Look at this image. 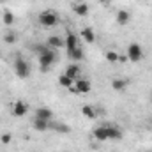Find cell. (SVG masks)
I'll list each match as a JSON object with an SVG mask.
<instances>
[{
	"label": "cell",
	"mask_w": 152,
	"mask_h": 152,
	"mask_svg": "<svg viewBox=\"0 0 152 152\" xmlns=\"http://www.w3.org/2000/svg\"><path fill=\"white\" fill-rule=\"evenodd\" d=\"M34 51L39 55V66H41V71H48L55 60H57V53L53 48H48L46 44H36L34 46Z\"/></svg>",
	"instance_id": "1"
},
{
	"label": "cell",
	"mask_w": 152,
	"mask_h": 152,
	"mask_svg": "<svg viewBox=\"0 0 152 152\" xmlns=\"http://www.w3.org/2000/svg\"><path fill=\"white\" fill-rule=\"evenodd\" d=\"M66 50H67V57L73 60V62H80L83 58V50L80 46V41L76 37L75 32H67V37H66Z\"/></svg>",
	"instance_id": "2"
},
{
	"label": "cell",
	"mask_w": 152,
	"mask_h": 152,
	"mask_svg": "<svg viewBox=\"0 0 152 152\" xmlns=\"http://www.w3.org/2000/svg\"><path fill=\"white\" fill-rule=\"evenodd\" d=\"M37 21H39L41 27H44V28H51V27H55V25L58 23V14H57L55 11H51V9H46V11L39 12Z\"/></svg>",
	"instance_id": "3"
},
{
	"label": "cell",
	"mask_w": 152,
	"mask_h": 152,
	"mask_svg": "<svg viewBox=\"0 0 152 152\" xmlns=\"http://www.w3.org/2000/svg\"><path fill=\"white\" fill-rule=\"evenodd\" d=\"M69 90L75 92V94H80V96H85V94H88L92 90V83L88 80H85V78H78V80H75V85Z\"/></svg>",
	"instance_id": "4"
},
{
	"label": "cell",
	"mask_w": 152,
	"mask_h": 152,
	"mask_svg": "<svg viewBox=\"0 0 152 152\" xmlns=\"http://www.w3.org/2000/svg\"><path fill=\"white\" fill-rule=\"evenodd\" d=\"M142 58H143V50H142V46L136 44V42H131V44L127 46V60H131V62H140Z\"/></svg>",
	"instance_id": "5"
},
{
	"label": "cell",
	"mask_w": 152,
	"mask_h": 152,
	"mask_svg": "<svg viewBox=\"0 0 152 152\" xmlns=\"http://www.w3.org/2000/svg\"><path fill=\"white\" fill-rule=\"evenodd\" d=\"M14 73H16V76H20V78H27V76L30 75L28 62L25 58H16L14 60Z\"/></svg>",
	"instance_id": "6"
},
{
	"label": "cell",
	"mask_w": 152,
	"mask_h": 152,
	"mask_svg": "<svg viewBox=\"0 0 152 152\" xmlns=\"http://www.w3.org/2000/svg\"><path fill=\"white\" fill-rule=\"evenodd\" d=\"M28 113V104L25 103V101H16V103H12V115L14 117H25V115Z\"/></svg>",
	"instance_id": "7"
},
{
	"label": "cell",
	"mask_w": 152,
	"mask_h": 152,
	"mask_svg": "<svg viewBox=\"0 0 152 152\" xmlns=\"http://www.w3.org/2000/svg\"><path fill=\"white\" fill-rule=\"evenodd\" d=\"M46 46L48 48H53V50L64 48L66 46V39H62L60 36H50V37L46 39Z\"/></svg>",
	"instance_id": "8"
},
{
	"label": "cell",
	"mask_w": 152,
	"mask_h": 152,
	"mask_svg": "<svg viewBox=\"0 0 152 152\" xmlns=\"http://www.w3.org/2000/svg\"><path fill=\"white\" fill-rule=\"evenodd\" d=\"M94 138L97 140V142H108L110 138H108V126H99V127H96L94 129Z\"/></svg>",
	"instance_id": "9"
},
{
	"label": "cell",
	"mask_w": 152,
	"mask_h": 152,
	"mask_svg": "<svg viewBox=\"0 0 152 152\" xmlns=\"http://www.w3.org/2000/svg\"><path fill=\"white\" fill-rule=\"evenodd\" d=\"M36 118H42V120H53V112L48 106H39L36 110Z\"/></svg>",
	"instance_id": "10"
},
{
	"label": "cell",
	"mask_w": 152,
	"mask_h": 152,
	"mask_svg": "<svg viewBox=\"0 0 152 152\" xmlns=\"http://www.w3.org/2000/svg\"><path fill=\"white\" fill-rule=\"evenodd\" d=\"M32 126H34V129H37V131H48V129L51 127V120H42V118H36V117H34Z\"/></svg>",
	"instance_id": "11"
},
{
	"label": "cell",
	"mask_w": 152,
	"mask_h": 152,
	"mask_svg": "<svg viewBox=\"0 0 152 152\" xmlns=\"http://www.w3.org/2000/svg\"><path fill=\"white\" fill-rule=\"evenodd\" d=\"M64 75H67L71 80H78L80 75H81V69H80V66L75 62V64H69V66H67V69H66Z\"/></svg>",
	"instance_id": "12"
},
{
	"label": "cell",
	"mask_w": 152,
	"mask_h": 152,
	"mask_svg": "<svg viewBox=\"0 0 152 152\" xmlns=\"http://www.w3.org/2000/svg\"><path fill=\"white\" fill-rule=\"evenodd\" d=\"M73 11H75L76 16H87L90 9L85 2H76V4H73Z\"/></svg>",
	"instance_id": "13"
},
{
	"label": "cell",
	"mask_w": 152,
	"mask_h": 152,
	"mask_svg": "<svg viewBox=\"0 0 152 152\" xmlns=\"http://www.w3.org/2000/svg\"><path fill=\"white\" fill-rule=\"evenodd\" d=\"M115 18H117V23H118V25H127V23H129V20H131V14H129L127 11H124V9H122V11H118V12H117V16H115Z\"/></svg>",
	"instance_id": "14"
},
{
	"label": "cell",
	"mask_w": 152,
	"mask_h": 152,
	"mask_svg": "<svg viewBox=\"0 0 152 152\" xmlns=\"http://www.w3.org/2000/svg\"><path fill=\"white\" fill-rule=\"evenodd\" d=\"M81 37L85 39L87 42H94L96 41V34H94V28H90V27H85L83 30H81Z\"/></svg>",
	"instance_id": "15"
},
{
	"label": "cell",
	"mask_w": 152,
	"mask_h": 152,
	"mask_svg": "<svg viewBox=\"0 0 152 152\" xmlns=\"http://www.w3.org/2000/svg\"><path fill=\"white\" fill-rule=\"evenodd\" d=\"M81 113H83V117H87V118H96L97 117V112H96V108L92 104H85L81 108Z\"/></svg>",
	"instance_id": "16"
},
{
	"label": "cell",
	"mask_w": 152,
	"mask_h": 152,
	"mask_svg": "<svg viewBox=\"0 0 152 152\" xmlns=\"http://www.w3.org/2000/svg\"><path fill=\"white\" fill-rule=\"evenodd\" d=\"M108 138L110 140H120L122 138V131L117 126H108Z\"/></svg>",
	"instance_id": "17"
},
{
	"label": "cell",
	"mask_w": 152,
	"mask_h": 152,
	"mask_svg": "<svg viewBox=\"0 0 152 152\" xmlns=\"http://www.w3.org/2000/svg\"><path fill=\"white\" fill-rule=\"evenodd\" d=\"M112 87H113V90H117V92H122V90H126L127 81L122 80V78H115L113 81H112Z\"/></svg>",
	"instance_id": "18"
},
{
	"label": "cell",
	"mask_w": 152,
	"mask_h": 152,
	"mask_svg": "<svg viewBox=\"0 0 152 152\" xmlns=\"http://www.w3.org/2000/svg\"><path fill=\"white\" fill-rule=\"evenodd\" d=\"M104 57H106V60L110 62V64H117V62H120V55L113 51V50H110V51H106L104 53Z\"/></svg>",
	"instance_id": "19"
},
{
	"label": "cell",
	"mask_w": 152,
	"mask_h": 152,
	"mask_svg": "<svg viewBox=\"0 0 152 152\" xmlns=\"http://www.w3.org/2000/svg\"><path fill=\"white\" fill-rule=\"evenodd\" d=\"M58 83H60L62 87H66V88H71V87L75 85V80H71L67 75H62L58 78Z\"/></svg>",
	"instance_id": "20"
},
{
	"label": "cell",
	"mask_w": 152,
	"mask_h": 152,
	"mask_svg": "<svg viewBox=\"0 0 152 152\" xmlns=\"http://www.w3.org/2000/svg\"><path fill=\"white\" fill-rule=\"evenodd\" d=\"M2 20H4V23H5V25H12V23H14V14H12L11 11H4Z\"/></svg>",
	"instance_id": "21"
},
{
	"label": "cell",
	"mask_w": 152,
	"mask_h": 152,
	"mask_svg": "<svg viewBox=\"0 0 152 152\" xmlns=\"http://www.w3.org/2000/svg\"><path fill=\"white\" fill-rule=\"evenodd\" d=\"M16 41V36L12 34V32H7L5 36H4V42H7V44H12Z\"/></svg>",
	"instance_id": "22"
},
{
	"label": "cell",
	"mask_w": 152,
	"mask_h": 152,
	"mask_svg": "<svg viewBox=\"0 0 152 152\" xmlns=\"http://www.w3.org/2000/svg\"><path fill=\"white\" fill-rule=\"evenodd\" d=\"M53 129H57V131H60V133H69V127L66 126V124H55V126H51Z\"/></svg>",
	"instance_id": "23"
},
{
	"label": "cell",
	"mask_w": 152,
	"mask_h": 152,
	"mask_svg": "<svg viewBox=\"0 0 152 152\" xmlns=\"http://www.w3.org/2000/svg\"><path fill=\"white\" fill-rule=\"evenodd\" d=\"M0 142H2V143H11V133L2 134V136H0Z\"/></svg>",
	"instance_id": "24"
},
{
	"label": "cell",
	"mask_w": 152,
	"mask_h": 152,
	"mask_svg": "<svg viewBox=\"0 0 152 152\" xmlns=\"http://www.w3.org/2000/svg\"><path fill=\"white\" fill-rule=\"evenodd\" d=\"M99 2H101V4H104V5H106V4H110V0H99Z\"/></svg>",
	"instance_id": "25"
}]
</instances>
